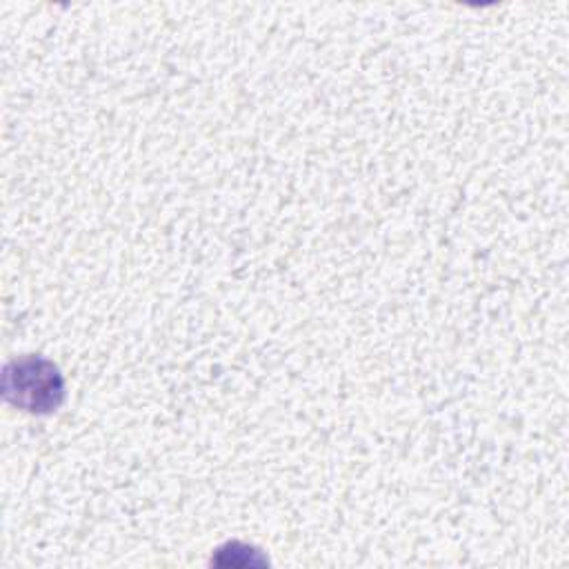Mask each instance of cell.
Wrapping results in <instances>:
<instances>
[{"instance_id": "1", "label": "cell", "mask_w": 569, "mask_h": 569, "mask_svg": "<svg viewBox=\"0 0 569 569\" xmlns=\"http://www.w3.org/2000/svg\"><path fill=\"white\" fill-rule=\"evenodd\" d=\"M64 385L58 369L42 358H22L4 371V396L27 411H53L62 402Z\"/></svg>"}]
</instances>
